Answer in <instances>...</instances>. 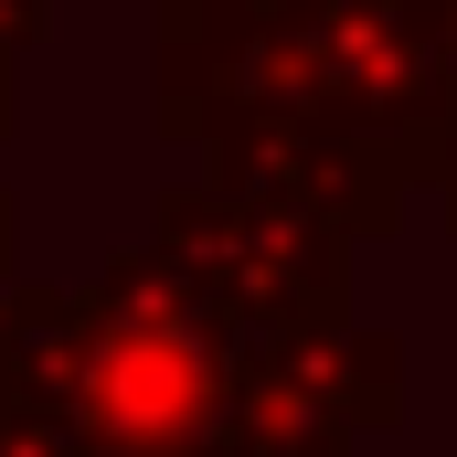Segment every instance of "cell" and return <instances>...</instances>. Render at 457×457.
I'll list each match as a JSON object with an SVG mask.
<instances>
[{
  "label": "cell",
  "instance_id": "obj_1",
  "mask_svg": "<svg viewBox=\"0 0 457 457\" xmlns=\"http://www.w3.org/2000/svg\"><path fill=\"white\" fill-rule=\"evenodd\" d=\"M245 330L149 245L107 255L86 287L0 298V394L43 404L86 457H224Z\"/></svg>",
  "mask_w": 457,
  "mask_h": 457
},
{
  "label": "cell",
  "instance_id": "obj_2",
  "mask_svg": "<svg viewBox=\"0 0 457 457\" xmlns=\"http://www.w3.org/2000/svg\"><path fill=\"white\" fill-rule=\"evenodd\" d=\"M255 21L277 43L287 117L351 138L361 160H383L415 192V170H426V149H436V128L457 107L415 0H255Z\"/></svg>",
  "mask_w": 457,
  "mask_h": 457
},
{
  "label": "cell",
  "instance_id": "obj_3",
  "mask_svg": "<svg viewBox=\"0 0 457 457\" xmlns=\"http://www.w3.org/2000/svg\"><path fill=\"white\" fill-rule=\"evenodd\" d=\"M138 245L170 255L245 341H309V330L351 320V245L341 234L309 224V213H277V203H245V192H213L203 170L160 181Z\"/></svg>",
  "mask_w": 457,
  "mask_h": 457
},
{
  "label": "cell",
  "instance_id": "obj_4",
  "mask_svg": "<svg viewBox=\"0 0 457 457\" xmlns=\"http://www.w3.org/2000/svg\"><path fill=\"white\" fill-rule=\"evenodd\" d=\"M404 426V341L394 330H309L234 361L224 457H361V436Z\"/></svg>",
  "mask_w": 457,
  "mask_h": 457
},
{
  "label": "cell",
  "instance_id": "obj_5",
  "mask_svg": "<svg viewBox=\"0 0 457 457\" xmlns=\"http://www.w3.org/2000/svg\"><path fill=\"white\" fill-rule=\"evenodd\" d=\"M149 128L170 149H224L245 128H298L255 0H160V21H149Z\"/></svg>",
  "mask_w": 457,
  "mask_h": 457
},
{
  "label": "cell",
  "instance_id": "obj_6",
  "mask_svg": "<svg viewBox=\"0 0 457 457\" xmlns=\"http://www.w3.org/2000/svg\"><path fill=\"white\" fill-rule=\"evenodd\" d=\"M203 181L213 192H245V203H277V213H309V224H330L341 245L394 234L404 203H415L383 160H361L330 128H245L224 149H203Z\"/></svg>",
  "mask_w": 457,
  "mask_h": 457
},
{
  "label": "cell",
  "instance_id": "obj_7",
  "mask_svg": "<svg viewBox=\"0 0 457 457\" xmlns=\"http://www.w3.org/2000/svg\"><path fill=\"white\" fill-rule=\"evenodd\" d=\"M0 457H86V447H75L43 404H11V394H0Z\"/></svg>",
  "mask_w": 457,
  "mask_h": 457
},
{
  "label": "cell",
  "instance_id": "obj_8",
  "mask_svg": "<svg viewBox=\"0 0 457 457\" xmlns=\"http://www.w3.org/2000/svg\"><path fill=\"white\" fill-rule=\"evenodd\" d=\"M11 117H21V86H11V64H0V149H11ZM11 255H21V203H11V170H0V298L21 287Z\"/></svg>",
  "mask_w": 457,
  "mask_h": 457
},
{
  "label": "cell",
  "instance_id": "obj_9",
  "mask_svg": "<svg viewBox=\"0 0 457 457\" xmlns=\"http://www.w3.org/2000/svg\"><path fill=\"white\" fill-rule=\"evenodd\" d=\"M415 192H436V213H447V234H457V107H447V128H436V149H426V170H415Z\"/></svg>",
  "mask_w": 457,
  "mask_h": 457
},
{
  "label": "cell",
  "instance_id": "obj_10",
  "mask_svg": "<svg viewBox=\"0 0 457 457\" xmlns=\"http://www.w3.org/2000/svg\"><path fill=\"white\" fill-rule=\"evenodd\" d=\"M415 21H426V43H436V75H447V96H457V0H415Z\"/></svg>",
  "mask_w": 457,
  "mask_h": 457
},
{
  "label": "cell",
  "instance_id": "obj_11",
  "mask_svg": "<svg viewBox=\"0 0 457 457\" xmlns=\"http://www.w3.org/2000/svg\"><path fill=\"white\" fill-rule=\"evenodd\" d=\"M43 21H54V0H0V64H11L21 43H43Z\"/></svg>",
  "mask_w": 457,
  "mask_h": 457
}]
</instances>
